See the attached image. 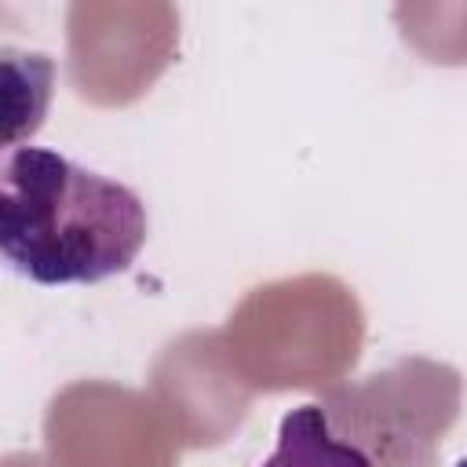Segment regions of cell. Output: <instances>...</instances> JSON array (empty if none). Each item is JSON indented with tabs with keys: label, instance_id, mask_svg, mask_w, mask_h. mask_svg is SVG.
Segmentation results:
<instances>
[{
	"label": "cell",
	"instance_id": "cell-2",
	"mask_svg": "<svg viewBox=\"0 0 467 467\" xmlns=\"http://www.w3.org/2000/svg\"><path fill=\"white\" fill-rule=\"evenodd\" d=\"M263 467H372V463L354 445L336 441L325 427V416L314 405H303L281 420L277 452Z\"/></svg>",
	"mask_w": 467,
	"mask_h": 467
},
{
	"label": "cell",
	"instance_id": "cell-1",
	"mask_svg": "<svg viewBox=\"0 0 467 467\" xmlns=\"http://www.w3.org/2000/svg\"><path fill=\"white\" fill-rule=\"evenodd\" d=\"M142 197L44 146H11L0 164V252L36 285H95L146 244Z\"/></svg>",
	"mask_w": 467,
	"mask_h": 467
}]
</instances>
